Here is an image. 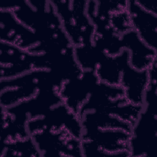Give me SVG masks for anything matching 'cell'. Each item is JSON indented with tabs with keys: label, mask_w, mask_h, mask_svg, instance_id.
Returning <instances> with one entry per match:
<instances>
[{
	"label": "cell",
	"mask_w": 157,
	"mask_h": 157,
	"mask_svg": "<svg viewBox=\"0 0 157 157\" xmlns=\"http://www.w3.org/2000/svg\"><path fill=\"white\" fill-rule=\"evenodd\" d=\"M156 91L148 90L144 94L142 110L132 127L129 140L131 156L156 155Z\"/></svg>",
	"instance_id": "obj_1"
},
{
	"label": "cell",
	"mask_w": 157,
	"mask_h": 157,
	"mask_svg": "<svg viewBox=\"0 0 157 157\" xmlns=\"http://www.w3.org/2000/svg\"><path fill=\"white\" fill-rule=\"evenodd\" d=\"M52 2L73 46L93 44L95 29L86 12L87 1Z\"/></svg>",
	"instance_id": "obj_2"
},
{
	"label": "cell",
	"mask_w": 157,
	"mask_h": 157,
	"mask_svg": "<svg viewBox=\"0 0 157 157\" xmlns=\"http://www.w3.org/2000/svg\"><path fill=\"white\" fill-rule=\"evenodd\" d=\"M31 136L41 156H83L82 140L64 128L43 130Z\"/></svg>",
	"instance_id": "obj_3"
},
{
	"label": "cell",
	"mask_w": 157,
	"mask_h": 157,
	"mask_svg": "<svg viewBox=\"0 0 157 157\" xmlns=\"http://www.w3.org/2000/svg\"><path fill=\"white\" fill-rule=\"evenodd\" d=\"M127 10L132 29L142 40L156 51V15L141 7L136 1H127Z\"/></svg>",
	"instance_id": "obj_4"
},
{
	"label": "cell",
	"mask_w": 157,
	"mask_h": 157,
	"mask_svg": "<svg viewBox=\"0 0 157 157\" xmlns=\"http://www.w3.org/2000/svg\"><path fill=\"white\" fill-rule=\"evenodd\" d=\"M123 48L129 53L131 66L138 70H148L156 59V51L146 45L134 29L121 36Z\"/></svg>",
	"instance_id": "obj_5"
},
{
	"label": "cell",
	"mask_w": 157,
	"mask_h": 157,
	"mask_svg": "<svg viewBox=\"0 0 157 157\" xmlns=\"http://www.w3.org/2000/svg\"><path fill=\"white\" fill-rule=\"evenodd\" d=\"M41 156V154L31 136L24 139H17L1 143L0 156Z\"/></svg>",
	"instance_id": "obj_6"
}]
</instances>
